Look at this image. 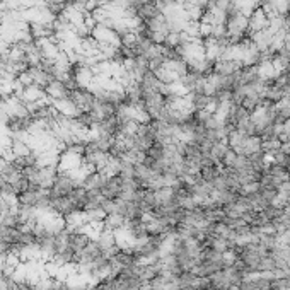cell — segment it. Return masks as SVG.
Returning <instances> with one entry per match:
<instances>
[{"label":"cell","mask_w":290,"mask_h":290,"mask_svg":"<svg viewBox=\"0 0 290 290\" xmlns=\"http://www.w3.org/2000/svg\"><path fill=\"white\" fill-rule=\"evenodd\" d=\"M12 152H14V159L16 157H24V155H29L31 154V147L24 142H12Z\"/></svg>","instance_id":"4"},{"label":"cell","mask_w":290,"mask_h":290,"mask_svg":"<svg viewBox=\"0 0 290 290\" xmlns=\"http://www.w3.org/2000/svg\"><path fill=\"white\" fill-rule=\"evenodd\" d=\"M125 222L126 219L123 217L120 214H110L106 215L104 220H102V227L108 229V230H113V232H120L125 227Z\"/></svg>","instance_id":"3"},{"label":"cell","mask_w":290,"mask_h":290,"mask_svg":"<svg viewBox=\"0 0 290 290\" xmlns=\"http://www.w3.org/2000/svg\"><path fill=\"white\" fill-rule=\"evenodd\" d=\"M46 91V96L50 101H57V99H65V97H68V94H70V89L65 86V82L62 81H53L45 87Z\"/></svg>","instance_id":"1"},{"label":"cell","mask_w":290,"mask_h":290,"mask_svg":"<svg viewBox=\"0 0 290 290\" xmlns=\"http://www.w3.org/2000/svg\"><path fill=\"white\" fill-rule=\"evenodd\" d=\"M9 164V161L7 159H4L2 155H0V174H2V171L6 169V166Z\"/></svg>","instance_id":"5"},{"label":"cell","mask_w":290,"mask_h":290,"mask_svg":"<svg viewBox=\"0 0 290 290\" xmlns=\"http://www.w3.org/2000/svg\"><path fill=\"white\" fill-rule=\"evenodd\" d=\"M121 190H123V181L120 176H111V178H108L104 188L101 190V193L104 198L108 200H116L118 196L121 195Z\"/></svg>","instance_id":"2"}]
</instances>
